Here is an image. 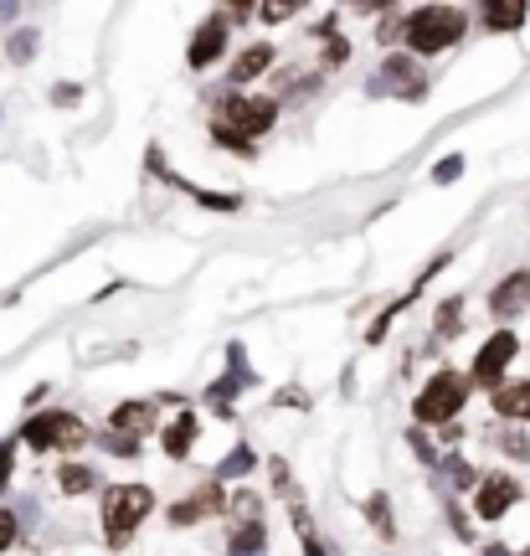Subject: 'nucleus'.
Masks as SVG:
<instances>
[{
  "mask_svg": "<svg viewBox=\"0 0 530 556\" xmlns=\"http://www.w3.org/2000/svg\"><path fill=\"white\" fill-rule=\"evenodd\" d=\"M464 11L458 5H417L407 11V26H402V41L413 47V58H432V52H449L453 41L464 37Z\"/></svg>",
  "mask_w": 530,
  "mask_h": 556,
  "instance_id": "nucleus-1",
  "label": "nucleus"
},
{
  "mask_svg": "<svg viewBox=\"0 0 530 556\" xmlns=\"http://www.w3.org/2000/svg\"><path fill=\"white\" fill-rule=\"evenodd\" d=\"M150 510H155V490H150V484H114V490L103 495V541H109V546H124V541L144 526Z\"/></svg>",
  "mask_w": 530,
  "mask_h": 556,
  "instance_id": "nucleus-2",
  "label": "nucleus"
},
{
  "mask_svg": "<svg viewBox=\"0 0 530 556\" xmlns=\"http://www.w3.org/2000/svg\"><path fill=\"white\" fill-rule=\"evenodd\" d=\"M21 443H31V448H52V454H62V448H83L88 443V422H83L78 413H62V407H47V413L26 417V428H21Z\"/></svg>",
  "mask_w": 530,
  "mask_h": 556,
  "instance_id": "nucleus-3",
  "label": "nucleus"
},
{
  "mask_svg": "<svg viewBox=\"0 0 530 556\" xmlns=\"http://www.w3.org/2000/svg\"><path fill=\"white\" fill-rule=\"evenodd\" d=\"M469 402V377H458V371H432V381L417 392L413 413L417 422H438V428H449L458 422V407Z\"/></svg>",
  "mask_w": 530,
  "mask_h": 556,
  "instance_id": "nucleus-4",
  "label": "nucleus"
},
{
  "mask_svg": "<svg viewBox=\"0 0 530 556\" xmlns=\"http://www.w3.org/2000/svg\"><path fill=\"white\" fill-rule=\"evenodd\" d=\"M274 119H278V103L263 99V93H237L232 88V93L216 99V124H222V129H237V135H248V139L268 135Z\"/></svg>",
  "mask_w": 530,
  "mask_h": 556,
  "instance_id": "nucleus-5",
  "label": "nucleus"
},
{
  "mask_svg": "<svg viewBox=\"0 0 530 556\" xmlns=\"http://www.w3.org/2000/svg\"><path fill=\"white\" fill-rule=\"evenodd\" d=\"M371 93H376V99H407V103H422V99H428V73L417 67L413 52H396V58L381 62V73L371 78Z\"/></svg>",
  "mask_w": 530,
  "mask_h": 556,
  "instance_id": "nucleus-6",
  "label": "nucleus"
},
{
  "mask_svg": "<svg viewBox=\"0 0 530 556\" xmlns=\"http://www.w3.org/2000/svg\"><path fill=\"white\" fill-rule=\"evenodd\" d=\"M248 387H253V366H248V351L232 340V345H227V371L206 387V407L227 417V413H232V397H237V392H248Z\"/></svg>",
  "mask_w": 530,
  "mask_h": 556,
  "instance_id": "nucleus-7",
  "label": "nucleus"
},
{
  "mask_svg": "<svg viewBox=\"0 0 530 556\" xmlns=\"http://www.w3.org/2000/svg\"><path fill=\"white\" fill-rule=\"evenodd\" d=\"M515 351H520L515 330H494V336L479 345V356H474V381L494 392V387H500V377H505V366L515 361Z\"/></svg>",
  "mask_w": 530,
  "mask_h": 556,
  "instance_id": "nucleus-8",
  "label": "nucleus"
},
{
  "mask_svg": "<svg viewBox=\"0 0 530 556\" xmlns=\"http://www.w3.org/2000/svg\"><path fill=\"white\" fill-rule=\"evenodd\" d=\"M227 505H232V500H227V490L212 479V484H201L197 495H186V500H176V505H171V526H197V520H212V516H222Z\"/></svg>",
  "mask_w": 530,
  "mask_h": 556,
  "instance_id": "nucleus-9",
  "label": "nucleus"
},
{
  "mask_svg": "<svg viewBox=\"0 0 530 556\" xmlns=\"http://www.w3.org/2000/svg\"><path fill=\"white\" fill-rule=\"evenodd\" d=\"M515 500H520V484L510 475H490L479 479V490H474V510H479V520H500Z\"/></svg>",
  "mask_w": 530,
  "mask_h": 556,
  "instance_id": "nucleus-10",
  "label": "nucleus"
},
{
  "mask_svg": "<svg viewBox=\"0 0 530 556\" xmlns=\"http://www.w3.org/2000/svg\"><path fill=\"white\" fill-rule=\"evenodd\" d=\"M222 52H227V21L212 16L206 26H197V37H191V47H186V62H191L197 73H206Z\"/></svg>",
  "mask_w": 530,
  "mask_h": 556,
  "instance_id": "nucleus-11",
  "label": "nucleus"
},
{
  "mask_svg": "<svg viewBox=\"0 0 530 556\" xmlns=\"http://www.w3.org/2000/svg\"><path fill=\"white\" fill-rule=\"evenodd\" d=\"M526 304H530V274H526V268L494 283V294H490V315H494V319L526 315Z\"/></svg>",
  "mask_w": 530,
  "mask_h": 556,
  "instance_id": "nucleus-12",
  "label": "nucleus"
},
{
  "mask_svg": "<svg viewBox=\"0 0 530 556\" xmlns=\"http://www.w3.org/2000/svg\"><path fill=\"white\" fill-rule=\"evenodd\" d=\"M150 170H155L160 180H171L176 191H186V197H197L201 206H212V212H237V206H242V197H232V191H201V186H191L186 176H171V170L160 165V150H150Z\"/></svg>",
  "mask_w": 530,
  "mask_h": 556,
  "instance_id": "nucleus-13",
  "label": "nucleus"
},
{
  "mask_svg": "<svg viewBox=\"0 0 530 556\" xmlns=\"http://www.w3.org/2000/svg\"><path fill=\"white\" fill-rule=\"evenodd\" d=\"M490 397L505 422H530V381H500Z\"/></svg>",
  "mask_w": 530,
  "mask_h": 556,
  "instance_id": "nucleus-14",
  "label": "nucleus"
},
{
  "mask_svg": "<svg viewBox=\"0 0 530 556\" xmlns=\"http://www.w3.org/2000/svg\"><path fill=\"white\" fill-rule=\"evenodd\" d=\"M268 62H274V47H268V41H253L248 52H237L232 73H227V78H232V88H237V93H242V88H248V83H253V78H263V73H268Z\"/></svg>",
  "mask_w": 530,
  "mask_h": 556,
  "instance_id": "nucleus-15",
  "label": "nucleus"
},
{
  "mask_svg": "<svg viewBox=\"0 0 530 556\" xmlns=\"http://www.w3.org/2000/svg\"><path fill=\"white\" fill-rule=\"evenodd\" d=\"M109 422H114V433H124V438H144L155 428V402H118Z\"/></svg>",
  "mask_w": 530,
  "mask_h": 556,
  "instance_id": "nucleus-16",
  "label": "nucleus"
},
{
  "mask_svg": "<svg viewBox=\"0 0 530 556\" xmlns=\"http://www.w3.org/2000/svg\"><path fill=\"white\" fill-rule=\"evenodd\" d=\"M530 16V5H520V0H490L484 5V26L490 31H520Z\"/></svg>",
  "mask_w": 530,
  "mask_h": 556,
  "instance_id": "nucleus-17",
  "label": "nucleus"
},
{
  "mask_svg": "<svg viewBox=\"0 0 530 556\" xmlns=\"http://www.w3.org/2000/svg\"><path fill=\"white\" fill-rule=\"evenodd\" d=\"M197 413H180L176 422H171V428H165V433H160V443H165V454L171 458H186L191 454V443H197Z\"/></svg>",
  "mask_w": 530,
  "mask_h": 556,
  "instance_id": "nucleus-18",
  "label": "nucleus"
},
{
  "mask_svg": "<svg viewBox=\"0 0 530 556\" xmlns=\"http://www.w3.org/2000/svg\"><path fill=\"white\" fill-rule=\"evenodd\" d=\"M227 556H268V531H263V520H253V526H237Z\"/></svg>",
  "mask_w": 530,
  "mask_h": 556,
  "instance_id": "nucleus-19",
  "label": "nucleus"
},
{
  "mask_svg": "<svg viewBox=\"0 0 530 556\" xmlns=\"http://www.w3.org/2000/svg\"><path fill=\"white\" fill-rule=\"evenodd\" d=\"M58 490H62V495H88V490H99L93 464H62V469H58Z\"/></svg>",
  "mask_w": 530,
  "mask_h": 556,
  "instance_id": "nucleus-20",
  "label": "nucleus"
},
{
  "mask_svg": "<svg viewBox=\"0 0 530 556\" xmlns=\"http://www.w3.org/2000/svg\"><path fill=\"white\" fill-rule=\"evenodd\" d=\"M289 516H294V531H299V541H304V556H330L325 552V541H319V531H315V520H310V510H304V500H289Z\"/></svg>",
  "mask_w": 530,
  "mask_h": 556,
  "instance_id": "nucleus-21",
  "label": "nucleus"
},
{
  "mask_svg": "<svg viewBox=\"0 0 530 556\" xmlns=\"http://www.w3.org/2000/svg\"><path fill=\"white\" fill-rule=\"evenodd\" d=\"M438 479H443L449 490H479V475H474V469L458 454H453V458H438Z\"/></svg>",
  "mask_w": 530,
  "mask_h": 556,
  "instance_id": "nucleus-22",
  "label": "nucleus"
},
{
  "mask_svg": "<svg viewBox=\"0 0 530 556\" xmlns=\"http://www.w3.org/2000/svg\"><path fill=\"white\" fill-rule=\"evenodd\" d=\"M242 475H253V448H248V443H237L232 454L216 464V484H227V479H242Z\"/></svg>",
  "mask_w": 530,
  "mask_h": 556,
  "instance_id": "nucleus-23",
  "label": "nucleus"
},
{
  "mask_svg": "<svg viewBox=\"0 0 530 556\" xmlns=\"http://www.w3.org/2000/svg\"><path fill=\"white\" fill-rule=\"evenodd\" d=\"M366 516H371V526H376V536H381V541H396L392 500H387V495H371V500H366Z\"/></svg>",
  "mask_w": 530,
  "mask_h": 556,
  "instance_id": "nucleus-24",
  "label": "nucleus"
},
{
  "mask_svg": "<svg viewBox=\"0 0 530 556\" xmlns=\"http://www.w3.org/2000/svg\"><path fill=\"white\" fill-rule=\"evenodd\" d=\"M432 330H438V340L458 336V330H464V299H443V304H438V325H432Z\"/></svg>",
  "mask_w": 530,
  "mask_h": 556,
  "instance_id": "nucleus-25",
  "label": "nucleus"
},
{
  "mask_svg": "<svg viewBox=\"0 0 530 556\" xmlns=\"http://www.w3.org/2000/svg\"><path fill=\"white\" fill-rule=\"evenodd\" d=\"M494 443H500V454L520 458V464L530 458V438H526V433H515V428H494Z\"/></svg>",
  "mask_w": 530,
  "mask_h": 556,
  "instance_id": "nucleus-26",
  "label": "nucleus"
},
{
  "mask_svg": "<svg viewBox=\"0 0 530 556\" xmlns=\"http://www.w3.org/2000/svg\"><path fill=\"white\" fill-rule=\"evenodd\" d=\"M5 58H11V62H31V58H37V31H11V37H5Z\"/></svg>",
  "mask_w": 530,
  "mask_h": 556,
  "instance_id": "nucleus-27",
  "label": "nucleus"
},
{
  "mask_svg": "<svg viewBox=\"0 0 530 556\" xmlns=\"http://www.w3.org/2000/svg\"><path fill=\"white\" fill-rule=\"evenodd\" d=\"M227 510H232V516L242 520V526H253V520H263V500L242 490V495H232V505H227Z\"/></svg>",
  "mask_w": 530,
  "mask_h": 556,
  "instance_id": "nucleus-28",
  "label": "nucleus"
},
{
  "mask_svg": "<svg viewBox=\"0 0 530 556\" xmlns=\"http://www.w3.org/2000/svg\"><path fill=\"white\" fill-rule=\"evenodd\" d=\"M212 139H216V144H227V150H237V155H253V150H257V139L237 135V129H222V124H212Z\"/></svg>",
  "mask_w": 530,
  "mask_h": 556,
  "instance_id": "nucleus-29",
  "label": "nucleus"
},
{
  "mask_svg": "<svg viewBox=\"0 0 530 556\" xmlns=\"http://www.w3.org/2000/svg\"><path fill=\"white\" fill-rule=\"evenodd\" d=\"M11 475H16V438H0V495H5Z\"/></svg>",
  "mask_w": 530,
  "mask_h": 556,
  "instance_id": "nucleus-30",
  "label": "nucleus"
},
{
  "mask_svg": "<svg viewBox=\"0 0 530 556\" xmlns=\"http://www.w3.org/2000/svg\"><path fill=\"white\" fill-rule=\"evenodd\" d=\"M458 176H464V155H443V165H432V180H438V186H453Z\"/></svg>",
  "mask_w": 530,
  "mask_h": 556,
  "instance_id": "nucleus-31",
  "label": "nucleus"
},
{
  "mask_svg": "<svg viewBox=\"0 0 530 556\" xmlns=\"http://www.w3.org/2000/svg\"><path fill=\"white\" fill-rule=\"evenodd\" d=\"M103 448H109V454H114V458H135V454H139V438L109 433V438H103Z\"/></svg>",
  "mask_w": 530,
  "mask_h": 556,
  "instance_id": "nucleus-32",
  "label": "nucleus"
},
{
  "mask_svg": "<svg viewBox=\"0 0 530 556\" xmlns=\"http://www.w3.org/2000/svg\"><path fill=\"white\" fill-rule=\"evenodd\" d=\"M407 443H413V454L422 458L428 469H438V448H432V443H428V438H422V433H417V428H413V433H407Z\"/></svg>",
  "mask_w": 530,
  "mask_h": 556,
  "instance_id": "nucleus-33",
  "label": "nucleus"
},
{
  "mask_svg": "<svg viewBox=\"0 0 530 556\" xmlns=\"http://www.w3.org/2000/svg\"><path fill=\"white\" fill-rule=\"evenodd\" d=\"M16 536H21V520L11 516V510H0V552H5V546H16Z\"/></svg>",
  "mask_w": 530,
  "mask_h": 556,
  "instance_id": "nucleus-34",
  "label": "nucleus"
},
{
  "mask_svg": "<svg viewBox=\"0 0 530 556\" xmlns=\"http://www.w3.org/2000/svg\"><path fill=\"white\" fill-rule=\"evenodd\" d=\"M278 407H294V413H304V407H310V392H304V387H283V392H278Z\"/></svg>",
  "mask_w": 530,
  "mask_h": 556,
  "instance_id": "nucleus-35",
  "label": "nucleus"
},
{
  "mask_svg": "<svg viewBox=\"0 0 530 556\" xmlns=\"http://www.w3.org/2000/svg\"><path fill=\"white\" fill-rule=\"evenodd\" d=\"M351 58V47H345V41L335 37V41H325V67H340V62Z\"/></svg>",
  "mask_w": 530,
  "mask_h": 556,
  "instance_id": "nucleus-36",
  "label": "nucleus"
},
{
  "mask_svg": "<svg viewBox=\"0 0 530 556\" xmlns=\"http://www.w3.org/2000/svg\"><path fill=\"white\" fill-rule=\"evenodd\" d=\"M274 490L294 500V484H289V464H283V458H274Z\"/></svg>",
  "mask_w": 530,
  "mask_h": 556,
  "instance_id": "nucleus-37",
  "label": "nucleus"
},
{
  "mask_svg": "<svg viewBox=\"0 0 530 556\" xmlns=\"http://www.w3.org/2000/svg\"><path fill=\"white\" fill-rule=\"evenodd\" d=\"M449 520H453V531H458V541H469L474 531H469V516L458 510V505H449Z\"/></svg>",
  "mask_w": 530,
  "mask_h": 556,
  "instance_id": "nucleus-38",
  "label": "nucleus"
},
{
  "mask_svg": "<svg viewBox=\"0 0 530 556\" xmlns=\"http://www.w3.org/2000/svg\"><path fill=\"white\" fill-rule=\"evenodd\" d=\"M52 99H58V103H78V99H83V88H78V83H62Z\"/></svg>",
  "mask_w": 530,
  "mask_h": 556,
  "instance_id": "nucleus-39",
  "label": "nucleus"
},
{
  "mask_svg": "<svg viewBox=\"0 0 530 556\" xmlns=\"http://www.w3.org/2000/svg\"><path fill=\"white\" fill-rule=\"evenodd\" d=\"M257 16H263V21H283V16H289V5H257Z\"/></svg>",
  "mask_w": 530,
  "mask_h": 556,
  "instance_id": "nucleus-40",
  "label": "nucleus"
},
{
  "mask_svg": "<svg viewBox=\"0 0 530 556\" xmlns=\"http://www.w3.org/2000/svg\"><path fill=\"white\" fill-rule=\"evenodd\" d=\"M484 556H515V552H505V546H490V552H484Z\"/></svg>",
  "mask_w": 530,
  "mask_h": 556,
  "instance_id": "nucleus-41",
  "label": "nucleus"
},
{
  "mask_svg": "<svg viewBox=\"0 0 530 556\" xmlns=\"http://www.w3.org/2000/svg\"><path fill=\"white\" fill-rule=\"evenodd\" d=\"M520 556H530V546H526V552H520Z\"/></svg>",
  "mask_w": 530,
  "mask_h": 556,
  "instance_id": "nucleus-42",
  "label": "nucleus"
}]
</instances>
